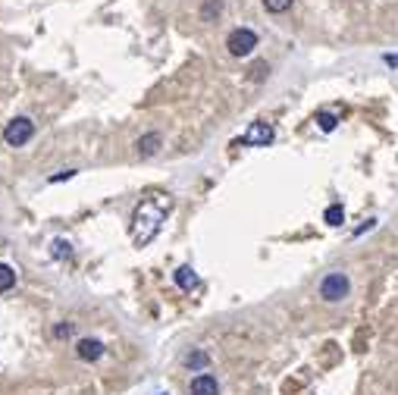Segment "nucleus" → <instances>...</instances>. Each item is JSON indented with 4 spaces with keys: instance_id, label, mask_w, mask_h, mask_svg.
<instances>
[{
    "instance_id": "f257e3e1",
    "label": "nucleus",
    "mask_w": 398,
    "mask_h": 395,
    "mask_svg": "<svg viewBox=\"0 0 398 395\" xmlns=\"http://www.w3.org/2000/svg\"><path fill=\"white\" fill-rule=\"evenodd\" d=\"M169 207H173L169 195H148L138 201L135 213H132V239H135V245H148V242L157 239Z\"/></svg>"
},
{
    "instance_id": "f03ea898",
    "label": "nucleus",
    "mask_w": 398,
    "mask_h": 395,
    "mask_svg": "<svg viewBox=\"0 0 398 395\" xmlns=\"http://www.w3.org/2000/svg\"><path fill=\"white\" fill-rule=\"evenodd\" d=\"M348 292H351V280L345 273H330V276H323V282H320V298L323 301H342V298H348Z\"/></svg>"
},
{
    "instance_id": "7ed1b4c3",
    "label": "nucleus",
    "mask_w": 398,
    "mask_h": 395,
    "mask_svg": "<svg viewBox=\"0 0 398 395\" xmlns=\"http://www.w3.org/2000/svg\"><path fill=\"white\" fill-rule=\"evenodd\" d=\"M32 135H35V123L28 116H16L13 123L3 129V142H7L10 148H22L26 142H32Z\"/></svg>"
},
{
    "instance_id": "20e7f679",
    "label": "nucleus",
    "mask_w": 398,
    "mask_h": 395,
    "mask_svg": "<svg viewBox=\"0 0 398 395\" xmlns=\"http://www.w3.org/2000/svg\"><path fill=\"white\" fill-rule=\"evenodd\" d=\"M226 48L232 57H248L257 48V35L251 28H232L229 38H226Z\"/></svg>"
},
{
    "instance_id": "39448f33",
    "label": "nucleus",
    "mask_w": 398,
    "mask_h": 395,
    "mask_svg": "<svg viewBox=\"0 0 398 395\" xmlns=\"http://www.w3.org/2000/svg\"><path fill=\"white\" fill-rule=\"evenodd\" d=\"M270 142H273V126L267 123H254L242 138V144H260V148H267Z\"/></svg>"
},
{
    "instance_id": "423d86ee",
    "label": "nucleus",
    "mask_w": 398,
    "mask_h": 395,
    "mask_svg": "<svg viewBox=\"0 0 398 395\" xmlns=\"http://www.w3.org/2000/svg\"><path fill=\"white\" fill-rule=\"evenodd\" d=\"M216 392H220V383L210 374H198L195 380L189 383V395H216Z\"/></svg>"
},
{
    "instance_id": "0eeeda50",
    "label": "nucleus",
    "mask_w": 398,
    "mask_h": 395,
    "mask_svg": "<svg viewBox=\"0 0 398 395\" xmlns=\"http://www.w3.org/2000/svg\"><path fill=\"white\" fill-rule=\"evenodd\" d=\"M75 354H79L82 361H97L104 354V342L101 339H82L79 345H75Z\"/></svg>"
},
{
    "instance_id": "6e6552de",
    "label": "nucleus",
    "mask_w": 398,
    "mask_h": 395,
    "mask_svg": "<svg viewBox=\"0 0 398 395\" xmlns=\"http://www.w3.org/2000/svg\"><path fill=\"white\" fill-rule=\"evenodd\" d=\"M198 273L191 270V267H179V270H176V286L179 289H185V292H191V289H198Z\"/></svg>"
},
{
    "instance_id": "1a4fd4ad",
    "label": "nucleus",
    "mask_w": 398,
    "mask_h": 395,
    "mask_svg": "<svg viewBox=\"0 0 398 395\" xmlns=\"http://www.w3.org/2000/svg\"><path fill=\"white\" fill-rule=\"evenodd\" d=\"M138 154L142 157H151V154H157V148H160V135H157V132H148V135H142L138 138Z\"/></svg>"
},
{
    "instance_id": "9d476101",
    "label": "nucleus",
    "mask_w": 398,
    "mask_h": 395,
    "mask_svg": "<svg viewBox=\"0 0 398 395\" xmlns=\"http://www.w3.org/2000/svg\"><path fill=\"white\" fill-rule=\"evenodd\" d=\"M16 286V270L7 264H0V292H10Z\"/></svg>"
},
{
    "instance_id": "9b49d317",
    "label": "nucleus",
    "mask_w": 398,
    "mask_h": 395,
    "mask_svg": "<svg viewBox=\"0 0 398 395\" xmlns=\"http://www.w3.org/2000/svg\"><path fill=\"white\" fill-rule=\"evenodd\" d=\"M207 364H210L207 351H191L189 358H185V367H195V370H204Z\"/></svg>"
},
{
    "instance_id": "f8f14e48",
    "label": "nucleus",
    "mask_w": 398,
    "mask_h": 395,
    "mask_svg": "<svg viewBox=\"0 0 398 395\" xmlns=\"http://www.w3.org/2000/svg\"><path fill=\"white\" fill-rule=\"evenodd\" d=\"M50 254H54L57 260H63V258H73V245H69L66 239H57L54 245H50Z\"/></svg>"
},
{
    "instance_id": "ddd939ff",
    "label": "nucleus",
    "mask_w": 398,
    "mask_h": 395,
    "mask_svg": "<svg viewBox=\"0 0 398 395\" xmlns=\"http://www.w3.org/2000/svg\"><path fill=\"white\" fill-rule=\"evenodd\" d=\"M323 220H326V223H330V226H342V220H345V211H342V204H332V207H326Z\"/></svg>"
},
{
    "instance_id": "4468645a",
    "label": "nucleus",
    "mask_w": 398,
    "mask_h": 395,
    "mask_svg": "<svg viewBox=\"0 0 398 395\" xmlns=\"http://www.w3.org/2000/svg\"><path fill=\"white\" fill-rule=\"evenodd\" d=\"M292 3H295V0H263V7L270 10V13H285Z\"/></svg>"
},
{
    "instance_id": "2eb2a0df",
    "label": "nucleus",
    "mask_w": 398,
    "mask_h": 395,
    "mask_svg": "<svg viewBox=\"0 0 398 395\" xmlns=\"http://www.w3.org/2000/svg\"><path fill=\"white\" fill-rule=\"evenodd\" d=\"M317 123H320V129H323V132H332V129L339 126V119H336L332 113H320V116H317Z\"/></svg>"
},
{
    "instance_id": "dca6fc26",
    "label": "nucleus",
    "mask_w": 398,
    "mask_h": 395,
    "mask_svg": "<svg viewBox=\"0 0 398 395\" xmlns=\"http://www.w3.org/2000/svg\"><path fill=\"white\" fill-rule=\"evenodd\" d=\"M220 7H223L220 0H207V3H204V19H214V16H220Z\"/></svg>"
},
{
    "instance_id": "f3484780",
    "label": "nucleus",
    "mask_w": 398,
    "mask_h": 395,
    "mask_svg": "<svg viewBox=\"0 0 398 395\" xmlns=\"http://www.w3.org/2000/svg\"><path fill=\"white\" fill-rule=\"evenodd\" d=\"M75 176V170H60L57 176H50V182H63V179H73Z\"/></svg>"
},
{
    "instance_id": "a211bd4d",
    "label": "nucleus",
    "mask_w": 398,
    "mask_h": 395,
    "mask_svg": "<svg viewBox=\"0 0 398 395\" xmlns=\"http://www.w3.org/2000/svg\"><path fill=\"white\" fill-rule=\"evenodd\" d=\"M57 336H60V339L73 336V323H60V327H57Z\"/></svg>"
}]
</instances>
